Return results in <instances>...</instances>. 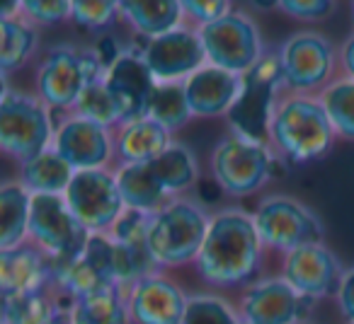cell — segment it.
<instances>
[{"label":"cell","mask_w":354,"mask_h":324,"mask_svg":"<svg viewBox=\"0 0 354 324\" xmlns=\"http://www.w3.org/2000/svg\"><path fill=\"white\" fill-rule=\"evenodd\" d=\"M265 252L252 213L223 208L212 216L194 269L212 288H248L255 283Z\"/></svg>","instance_id":"obj_1"},{"label":"cell","mask_w":354,"mask_h":324,"mask_svg":"<svg viewBox=\"0 0 354 324\" xmlns=\"http://www.w3.org/2000/svg\"><path fill=\"white\" fill-rule=\"evenodd\" d=\"M335 141L337 133L318 97L291 90H281L277 94L267 143L279 160L291 165L318 162L333 150Z\"/></svg>","instance_id":"obj_2"},{"label":"cell","mask_w":354,"mask_h":324,"mask_svg":"<svg viewBox=\"0 0 354 324\" xmlns=\"http://www.w3.org/2000/svg\"><path fill=\"white\" fill-rule=\"evenodd\" d=\"M212 216L199 203L180 196L158 211L148 230V254L158 269H175L197 261Z\"/></svg>","instance_id":"obj_3"},{"label":"cell","mask_w":354,"mask_h":324,"mask_svg":"<svg viewBox=\"0 0 354 324\" xmlns=\"http://www.w3.org/2000/svg\"><path fill=\"white\" fill-rule=\"evenodd\" d=\"M102 78L104 68L100 65L93 49H78L71 44L51 46L41 54L39 68H37V97L51 112L68 114L75 109L88 85Z\"/></svg>","instance_id":"obj_4"},{"label":"cell","mask_w":354,"mask_h":324,"mask_svg":"<svg viewBox=\"0 0 354 324\" xmlns=\"http://www.w3.org/2000/svg\"><path fill=\"white\" fill-rule=\"evenodd\" d=\"M56 123L51 109L37 94L10 90L6 83L0 97V150L17 165L51 148Z\"/></svg>","instance_id":"obj_5"},{"label":"cell","mask_w":354,"mask_h":324,"mask_svg":"<svg viewBox=\"0 0 354 324\" xmlns=\"http://www.w3.org/2000/svg\"><path fill=\"white\" fill-rule=\"evenodd\" d=\"M279 157L270 143L231 133L212 152V177L223 194L233 199L250 196L267 187Z\"/></svg>","instance_id":"obj_6"},{"label":"cell","mask_w":354,"mask_h":324,"mask_svg":"<svg viewBox=\"0 0 354 324\" xmlns=\"http://www.w3.org/2000/svg\"><path fill=\"white\" fill-rule=\"evenodd\" d=\"M279 61L284 70V88L299 94L318 97L337 78V49L323 32L301 30L286 37L279 46Z\"/></svg>","instance_id":"obj_7"},{"label":"cell","mask_w":354,"mask_h":324,"mask_svg":"<svg viewBox=\"0 0 354 324\" xmlns=\"http://www.w3.org/2000/svg\"><path fill=\"white\" fill-rule=\"evenodd\" d=\"M252 218L265 250L279 252L281 256L310 242H323L325 237L320 218L299 199L284 194L262 199L252 211Z\"/></svg>","instance_id":"obj_8"},{"label":"cell","mask_w":354,"mask_h":324,"mask_svg":"<svg viewBox=\"0 0 354 324\" xmlns=\"http://www.w3.org/2000/svg\"><path fill=\"white\" fill-rule=\"evenodd\" d=\"M199 37L207 63L236 75H248L267 54L257 22L241 10L228 12L214 25L199 27Z\"/></svg>","instance_id":"obj_9"},{"label":"cell","mask_w":354,"mask_h":324,"mask_svg":"<svg viewBox=\"0 0 354 324\" xmlns=\"http://www.w3.org/2000/svg\"><path fill=\"white\" fill-rule=\"evenodd\" d=\"M90 232L71 213L64 196H32L30 240L37 245L54 266L68 264L83 254Z\"/></svg>","instance_id":"obj_10"},{"label":"cell","mask_w":354,"mask_h":324,"mask_svg":"<svg viewBox=\"0 0 354 324\" xmlns=\"http://www.w3.org/2000/svg\"><path fill=\"white\" fill-rule=\"evenodd\" d=\"M64 199L71 213L78 218V223L90 235H109L127 211L114 170L75 172Z\"/></svg>","instance_id":"obj_11"},{"label":"cell","mask_w":354,"mask_h":324,"mask_svg":"<svg viewBox=\"0 0 354 324\" xmlns=\"http://www.w3.org/2000/svg\"><path fill=\"white\" fill-rule=\"evenodd\" d=\"M51 148L68 162L75 172L83 170H114L117 148L114 131L68 112L56 123Z\"/></svg>","instance_id":"obj_12"},{"label":"cell","mask_w":354,"mask_h":324,"mask_svg":"<svg viewBox=\"0 0 354 324\" xmlns=\"http://www.w3.org/2000/svg\"><path fill=\"white\" fill-rule=\"evenodd\" d=\"M141 56L156 83H185L207 65L202 37L192 25H183L158 39L143 41Z\"/></svg>","instance_id":"obj_13"},{"label":"cell","mask_w":354,"mask_h":324,"mask_svg":"<svg viewBox=\"0 0 354 324\" xmlns=\"http://www.w3.org/2000/svg\"><path fill=\"white\" fill-rule=\"evenodd\" d=\"M342 276V261L325 242H310L281 256V279L310 303L337 293Z\"/></svg>","instance_id":"obj_14"},{"label":"cell","mask_w":354,"mask_h":324,"mask_svg":"<svg viewBox=\"0 0 354 324\" xmlns=\"http://www.w3.org/2000/svg\"><path fill=\"white\" fill-rule=\"evenodd\" d=\"M124 293L133 324H183L189 305V295L160 271L138 279Z\"/></svg>","instance_id":"obj_15"},{"label":"cell","mask_w":354,"mask_h":324,"mask_svg":"<svg viewBox=\"0 0 354 324\" xmlns=\"http://www.w3.org/2000/svg\"><path fill=\"white\" fill-rule=\"evenodd\" d=\"M310 300L299 295L284 279H262L250 283L238 300L243 324H299Z\"/></svg>","instance_id":"obj_16"},{"label":"cell","mask_w":354,"mask_h":324,"mask_svg":"<svg viewBox=\"0 0 354 324\" xmlns=\"http://www.w3.org/2000/svg\"><path fill=\"white\" fill-rule=\"evenodd\" d=\"M245 90V75L228 73L216 65H204L185 80V92L194 119L228 117Z\"/></svg>","instance_id":"obj_17"},{"label":"cell","mask_w":354,"mask_h":324,"mask_svg":"<svg viewBox=\"0 0 354 324\" xmlns=\"http://www.w3.org/2000/svg\"><path fill=\"white\" fill-rule=\"evenodd\" d=\"M54 269V261L32 242L0 252V295L10 298L51 288Z\"/></svg>","instance_id":"obj_18"},{"label":"cell","mask_w":354,"mask_h":324,"mask_svg":"<svg viewBox=\"0 0 354 324\" xmlns=\"http://www.w3.org/2000/svg\"><path fill=\"white\" fill-rule=\"evenodd\" d=\"M141 51L129 49L102 78L109 92L114 94V99L122 107L124 123L146 117V104L151 99L153 88H156V80H153Z\"/></svg>","instance_id":"obj_19"},{"label":"cell","mask_w":354,"mask_h":324,"mask_svg":"<svg viewBox=\"0 0 354 324\" xmlns=\"http://www.w3.org/2000/svg\"><path fill=\"white\" fill-rule=\"evenodd\" d=\"M172 133L158 121L143 117L127 121L114 131L117 165H148L172 145Z\"/></svg>","instance_id":"obj_20"},{"label":"cell","mask_w":354,"mask_h":324,"mask_svg":"<svg viewBox=\"0 0 354 324\" xmlns=\"http://www.w3.org/2000/svg\"><path fill=\"white\" fill-rule=\"evenodd\" d=\"M122 22L143 41L158 39L177 27L187 25L180 0H160V3H143V0H119Z\"/></svg>","instance_id":"obj_21"},{"label":"cell","mask_w":354,"mask_h":324,"mask_svg":"<svg viewBox=\"0 0 354 324\" xmlns=\"http://www.w3.org/2000/svg\"><path fill=\"white\" fill-rule=\"evenodd\" d=\"M114 174H117V184H119V192H122L124 206L129 211H141L148 213V216H156L167 203L175 201L160 187L151 165H117Z\"/></svg>","instance_id":"obj_22"},{"label":"cell","mask_w":354,"mask_h":324,"mask_svg":"<svg viewBox=\"0 0 354 324\" xmlns=\"http://www.w3.org/2000/svg\"><path fill=\"white\" fill-rule=\"evenodd\" d=\"M75 177V170L54 150L46 148L37 157L20 165L17 182L32 194V196H64L68 192L71 182Z\"/></svg>","instance_id":"obj_23"},{"label":"cell","mask_w":354,"mask_h":324,"mask_svg":"<svg viewBox=\"0 0 354 324\" xmlns=\"http://www.w3.org/2000/svg\"><path fill=\"white\" fill-rule=\"evenodd\" d=\"M32 194L20 182L0 187V252L15 250L30 240Z\"/></svg>","instance_id":"obj_24"},{"label":"cell","mask_w":354,"mask_h":324,"mask_svg":"<svg viewBox=\"0 0 354 324\" xmlns=\"http://www.w3.org/2000/svg\"><path fill=\"white\" fill-rule=\"evenodd\" d=\"M148 165H151L153 174H156V179L160 182V187L165 189L172 199H180L185 192H189V189L199 182L197 155L180 141H172V145L167 148L158 160L148 162Z\"/></svg>","instance_id":"obj_25"},{"label":"cell","mask_w":354,"mask_h":324,"mask_svg":"<svg viewBox=\"0 0 354 324\" xmlns=\"http://www.w3.org/2000/svg\"><path fill=\"white\" fill-rule=\"evenodd\" d=\"M64 307H68V303L61 298L54 285L37 293L10 295L3 298L0 305V324H46Z\"/></svg>","instance_id":"obj_26"},{"label":"cell","mask_w":354,"mask_h":324,"mask_svg":"<svg viewBox=\"0 0 354 324\" xmlns=\"http://www.w3.org/2000/svg\"><path fill=\"white\" fill-rule=\"evenodd\" d=\"M73 324H129V307L124 288L109 285L68 305Z\"/></svg>","instance_id":"obj_27"},{"label":"cell","mask_w":354,"mask_h":324,"mask_svg":"<svg viewBox=\"0 0 354 324\" xmlns=\"http://www.w3.org/2000/svg\"><path fill=\"white\" fill-rule=\"evenodd\" d=\"M39 37H37V27L27 22L25 17L17 20H0V70L3 78H10V73L22 70L30 59L35 56Z\"/></svg>","instance_id":"obj_28"},{"label":"cell","mask_w":354,"mask_h":324,"mask_svg":"<svg viewBox=\"0 0 354 324\" xmlns=\"http://www.w3.org/2000/svg\"><path fill=\"white\" fill-rule=\"evenodd\" d=\"M146 117L158 121L170 133H177L192 121V109L187 102L185 83H156L146 104Z\"/></svg>","instance_id":"obj_29"},{"label":"cell","mask_w":354,"mask_h":324,"mask_svg":"<svg viewBox=\"0 0 354 324\" xmlns=\"http://www.w3.org/2000/svg\"><path fill=\"white\" fill-rule=\"evenodd\" d=\"M335 133L342 141H354V80L337 75L318 94Z\"/></svg>","instance_id":"obj_30"},{"label":"cell","mask_w":354,"mask_h":324,"mask_svg":"<svg viewBox=\"0 0 354 324\" xmlns=\"http://www.w3.org/2000/svg\"><path fill=\"white\" fill-rule=\"evenodd\" d=\"M73 114L88 119V121L100 123V126L109 128V131H117L124 123L122 107H119V102L114 99V94L109 92L104 80H97V83L88 85V90L80 94Z\"/></svg>","instance_id":"obj_31"},{"label":"cell","mask_w":354,"mask_h":324,"mask_svg":"<svg viewBox=\"0 0 354 324\" xmlns=\"http://www.w3.org/2000/svg\"><path fill=\"white\" fill-rule=\"evenodd\" d=\"M122 20L119 0H71V22L88 32H107Z\"/></svg>","instance_id":"obj_32"},{"label":"cell","mask_w":354,"mask_h":324,"mask_svg":"<svg viewBox=\"0 0 354 324\" xmlns=\"http://www.w3.org/2000/svg\"><path fill=\"white\" fill-rule=\"evenodd\" d=\"M183 324H243L238 307L212 293L192 295Z\"/></svg>","instance_id":"obj_33"},{"label":"cell","mask_w":354,"mask_h":324,"mask_svg":"<svg viewBox=\"0 0 354 324\" xmlns=\"http://www.w3.org/2000/svg\"><path fill=\"white\" fill-rule=\"evenodd\" d=\"M22 15L35 27L61 25L71 20V0H22Z\"/></svg>","instance_id":"obj_34"},{"label":"cell","mask_w":354,"mask_h":324,"mask_svg":"<svg viewBox=\"0 0 354 324\" xmlns=\"http://www.w3.org/2000/svg\"><path fill=\"white\" fill-rule=\"evenodd\" d=\"M183 3V12H185V20L187 25L192 27H207L218 22L221 17H226L228 12L236 10L233 3L228 0H180Z\"/></svg>","instance_id":"obj_35"},{"label":"cell","mask_w":354,"mask_h":324,"mask_svg":"<svg viewBox=\"0 0 354 324\" xmlns=\"http://www.w3.org/2000/svg\"><path fill=\"white\" fill-rule=\"evenodd\" d=\"M335 3L330 0H277V10L284 12L286 17L304 22H320L335 12Z\"/></svg>","instance_id":"obj_36"},{"label":"cell","mask_w":354,"mask_h":324,"mask_svg":"<svg viewBox=\"0 0 354 324\" xmlns=\"http://www.w3.org/2000/svg\"><path fill=\"white\" fill-rule=\"evenodd\" d=\"M337 298L339 314L347 324H354V264L349 269H344V276L339 281V288L335 293Z\"/></svg>","instance_id":"obj_37"},{"label":"cell","mask_w":354,"mask_h":324,"mask_svg":"<svg viewBox=\"0 0 354 324\" xmlns=\"http://www.w3.org/2000/svg\"><path fill=\"white\" fill-rule=\"evenodd\" d=\"M337 63H339V73H342L344 78H352L354 80V34L347 37V39L339 44Z\"/></svg>","instance_id":"obj_38"},{"label":"cell","mask_w":354,"mask_h":324,"mask_svg":"<svg viewBox=\"0 0 354 324\" xmlns=\"http://www.w3.org/2000/svg\"><path fill=\"white\" fill-rule=\"evenodd\" d=\"M46 324H73V319H71V314H68V307L59 310V312H56Z\"/></svg>","instance_id":"obj_39"},{"label":"cell","mask_w":354,"mask_h":324,"mask_svg":"<svg viewBox=\"0 0 354 324\" xmlns=\"http://www.w3.org/2000/svg\"><path fill=\"white\" fill-rule=\"evenodd\" d=\"M349 8H352V15H354V3H352V6H349Z\"/></svg>","instance_id":"obj_40"}]
</instances>
